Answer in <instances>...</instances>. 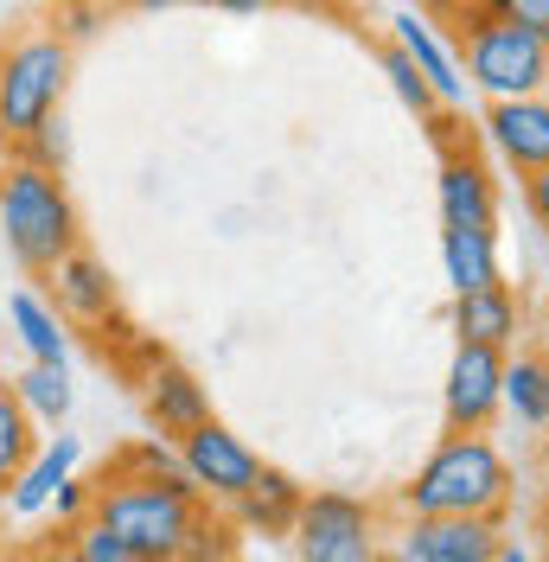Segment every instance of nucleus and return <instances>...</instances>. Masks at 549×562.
<instances>
[{
  "label": "nucleus",
  "mask_w": 549,
  "mask_h": 562,
  "mask_svg": "<svg viewBox=\"0 0 549 562\" xmlns=\"http://www.w3.org/2000/svg\"><path fill=\"white\" fill-rule=\"evenodd\" d=\"M505 409L530 428H549V358L544 351H517L505 358Z\"/></svg>",
  "instance_id": "22"
},
{
  "label": "nucleus",
  "mask_w": 549,
  "mask_h": 562,
  "mask_svg": "<svg viewBox=\"0 0 549 562\" xmlns=\"http://www.w3.org/2000/svg\"><path fill=\"white\" fill-rule=\"evenodd\" d=\"M453 333L460 346H485V351H512L524 333V301L512 294V281H492L473 294H453Z\"/></svg>",
  "instance_id": "15"
},
{
  "label": "nucleus",
  "mask_w": 549,
  "mask_h": 562,
  "mask_svg": "<svg viewBox=\"0 0 549 562\" xmlns=\"http://www.w3.org/2000/svg\"><path fill=\"white\" fill-rule=\"evenodd\" d=\"M52 537H58V530H52ZM58 562H90V557H77V550H70V543H65V557H58Z\"/></svg>",
  "instance_id": "35"
},
{
  "label": "nucleus",
  "mask_w": 549,
  "mask_h": 562,
  "mask_svg": "<svg viewBox=\"0 0 549 562\" xmlns=\"http://www.w3.org/2000/svg\"><path fill=\"white\" fill-rule=\"evenodd\" d=\"M505 518H410L390 543V562H492Z\"/></svg>",
  "instance_id": "9"
},
{
  "label": "nucleus",
  "mask_w": 549,
  "mask_h": 562,
  "mask_svg": "<svg viewBox=\"0 0 549 562\" xmlns=\"http://www.w3.org/2000/svg\"><path fill=\"white\" fill-rule=\"evenodd\" d=\"M70 65H77V52L52 26H26L0 45V147L7 154L65 109Z\"/></svg>",
  "instance_id": "4"
},
{
  "label": "nucleus",
  "mask_w": 549,
  "mask_h": 562,
  "mask_svg": "<svg viewBox=\"0 0 549 562\" xmlns=\"http://www.w3.org/2000/svg\"><path fill=\"white\" fill-rule=\"evenodd\" d=\"M505 358L512 351H485V346H453V364H447V428L453 435H485L492 416L505 409Z\"/></svg>",
  "instance_id": "8"
},
{
  "label": "nucleus",
  "mask_w": 549,
  "mask_h": 562,
  "mask_svg": "<svg viewBox=\"0 0 549 562\" xmlns=\"http://www.w3.org/2000/svg\"><path fill=\"white\" fill-rule=\"evenodd\" d=\"M103 473H115V480H154V486H186V492H192V480H186V460H179V441H167V435L128 441V448L109 460Z\"/></svg>",
  "instance_id": "20"
},
{
  "label": "nucleus",
  "mask_w": 549,
  "mask_h": 562,
  "mask_svg": "<svg viewBox=\"0 0 549 562\" xmlns=\"http://www.w3.org/2000/svg\"><path fill=\"white\" fill-rule=\"evenodd\" d=\"M512 505V460L485 435H447L403 486L410 518H505Z\"/></svg>",
  "instance_id": "1"
},
{
  "label": "nucleus",
  "mask_w": 549,
  "mask_h": 562,
  "mask_svg": "<svg viewBox=\"0 0 549 562\" xmlns=\"http://www.w3.org/2000/svg\"><path fill=\"white\" fill-rule=\"evenodd\" d=\"M217 13H274V7H320V0H205Z\"/></svg>",
  "instance_id": "31"
},
{
  "label": "nucleus",
  "mask_w": 549,
  "mask_h": 562,
  "mask_svg": "<svg viewBox=\"0 0 549 562\" xmlns=\"http://www.w3.org/2000/svg\"><path fill=\"white\" fill-rule=\"evenodd\" d=\"M378 52H383V77L396 83V97H403V109H415V122H428V115H435V109H441V103H435V90L422 83V70H415L410 58H403V52L390 45V38H383Z\"/></svg>",
  "instance_id": "25"
},
{
  "label": "nucleus",
  "mask_w": 549,
  "mask_h": 562,
  "mask_svg": "<svg viewBox=\"0 0 549 562\" xmlns=\"http://www.w3.org/2000/svg\"><path fill=\"white\" fill-rule=\"evenodd\" d=\"M383 38H390V45H396L415 70H422V83L435 90V103H441V109L467 103V70H460V52L447 45V33L435 26V20H422V13H410V7H403V13L390 20V33H383Z\"/></svg>",
  "instance_id": "12"
},
{
  "label": "nucleus",
  "mask_w": 549,
  "mask_h": 562,
  "mask_svg": "<svg viewBox=\"0 0 549 562\" xmlns=\"http://www.w3.org/2000/svg\"><path fill=\"white\" fill-rule=\"evenodd\" d=\"M492 562H530V557H524L517 543H498V557H492Z\"/></svg>",
  "instance_id": "34"
},
{
  "label": "nucleus",
  "mask_w": 549,
  "mask_h": 562,
  "mask_svg": "<svg viewBox=\"0 0 549 562\" xmlns=\"http://www.w3.org/2000/svg\"><path fill=\"white\" fill-rule=\"evenodd\" d=\"M294 550L301 562H383V537H378V512L358 492H307L301 518H294Z\"/></svg>",
  "instance_id": "6"
},
{
  "label": "nucleus",
  "mask_w": 549,
  "mask_h": 562,
  "mask_svg": "<svg viewBox=\"0 0 549 562\" xmlns=\"http://www.w3.org/2000/svg\"><path fill=\"white\" fill-rule=\"evenodd\" d=\"M492 13L512 20V26H524V33H537L549 45V0H492Z\"/></svg>",
  "instance_id": "29"
},
{
  "label": "nucleus",
  "mask_w": 549,
  "mask_h": 562,
  "mask_svg": "<svg viewBox=\"0 0 549 562\" xmlns=\"http://www.w3.org/2000/svg\"><path fill=\"white\" fill-rule=\"evenodd\" d=\"M403 7H410V13H422V20H435V26H441L447 13H453V7H467V0H403Z\"/></svg>",
  "instance_id": "32"
},
{
  "label": "nucleus",
  "mask_w": 549,
  "mask_h": 562,
  "mask_svg": "<svg viewBox=\"0 0 549 562\" xmlns=\"http://www.w3.org/2000/svg\"><path fill=\"white\" fill-rule=\"evenodd\" d=\"M38 454V422L20 409V396L0 384V492L13 486V473Z\"/></svg>",
  "instance_id": "24"
},
{
  "label": "nucleus",
  "mask_w": 549,
  "mask_h": 562,
  "mask_svg": "<svg viewBox=\"0 0 549 562\" xmlns=\"http://www.w3.org/2000/svg\"><path fill=\"white\" fill-rule=\"evenodd\" d=\"M122 7H135V13H179V7H199V0H122Z\"/></svg>",
  "instance_id": "33"
},
{
  "label": "nucleus",
  "mask_w": 549,
  "mask_h": 562,
  "mask_svg": "<svg viewBox=\"0 0 549 562\" xmlns=\"http://www.w3.org/2000/svg\"><path fill=\"white\" fill-rule=\"evenodd\" d=\"M485 140L498 147V160L517 179L544 173L549 167V90L537 97H512V103H485Z\"/></svg>",
  "instance_id": "11"
},
{
  "label": "nucleus",
  "mask_w": 549,
  "mask_h": 562,
  "mask_svg": "<svg viewBox=\"0 0 549 562\" xmlns=\"http://www.w3.org/2000/svg\"><path fill=\"white\" fill-rule=\"evenodd\" d=\"M0 237L26 276H52L70 249H83V224H77V205L65 192V173H45L33 160L7 154V167H0Z\"/></svg>",
  "instance_id": "2"
},
{
  "label": "nucleus",
  "mask_w": 549,
  "mask_h": 562,
  "mask_svg": "<svg viewBox=\"0 0 549 562\" xmlns=\"http://www.w3.org/2000/svg\"><path fill=\"white\" fill-rule=\"evenodd\" d=\"M7 319H13V339L26 346L33 364H65L70 358L65 319H58V307H52L38 288H13V294H7Z\"/></svg>",
  "instance_id": "18"
},
{
  "label": "nucleus",
  "mask_w": 549,
  "mask_h": 562,
  "mask_svg": "<svg viewBox=\"0 0 549 562\" xmlns=\"http://www.w3.org/2000/svg\"><path fill=\"white\" fill-rule=\"evenodd\" d=\"M453 52H460V70H467V83L480 90L485 103H512V97L549 90V45L537 33L512 26V20L480 26L467 45H453Z\"/></svg>",
  "instance_id": "5"
},
{
  "label": "nucleus",
  "mask_w": 549,
  "mask_h": 562,
  "mask_svg": "<svg viewBox=\"0 0 549 562\" xmlns=\"http://www.w3.org/2000/svg\"><path fill=\"white\" fill-rule=\"evenodd\" d=\"M435 205H441V231H498V179L473 147L441 154Z\"/></svg>",
  "instance_id": "10"
},
{
  "label": "nucleus",
  "mask_w": 549,
  "mask_h": 562,
  "mask_svg": "<svg viewBox=\"0 0 549 562\" xmlns=\"http://www.w3.org/2000/svg\"><path fill=\"white\" fill-rule=\"evenodd\" d=\"M65 154H70V140H65V115H52L45 128H33V135L13 147V160H33V167H45V173H65Z\"/></svg>",
  "instance_id": "27"
},
{
  "label": "nucleus",
  "mask_w": 549,
  "mask_h": 562,
  "mask_svg": "<svg viewBox=\"0 0 549 562\" xmlns=\"http://www.w3.org/2000/svg\"><path fill=\"white\" fill-rule=\"evenodd\" d=\"M90 498H97V480H77V473H70L65 486L52 492V505H45V512L58 518V530H77L83 518H90Z\"/></svg>",
  "instance_id": "28"
},
{
  "label": "nucleus",
  "mask_w": 549,
  "mask_h": 562,
  "mask_svg": "<svg viewBox=\"0 0 549 562\" xmlns=\"http://www.w3.org/2000/svg\"><path fill=\"white\" fill-rule=\"evenodd\" d=\"M524 211L537 217V231H549V167L524 179Z\"/></svg>",
  "instance_id": "30"
},
{
  "label": "nucleus",
  "mask_w": 549,
  "mask_h": 562,
  "mask_svg": "<svg viewBox=\"0 0 549 562\" xmlns=\"http://www.w3.org/2000/svg\"><path fill=\"white\" fill-rule=\"evenodd\" d=\"M441 276L453 294L505 281V269H498V231H441Z\"/></svg>",
  "instance_id": "19"
},
{
  "label": "nucleus",
  "mask_w": 549,
  "mask_h": 562,
  "mask_svg": "<svg viewBox=\"0 0 549 562\" xmlns=\"http://www.w3.org/2000/svg\"><path fill=\"white\" fill-rule=\"evenodd\" d=\"M301 498H307V486H301L294 473L262 467V473H256V486L231 505V518H237V530H249V537H288L294 518H301Z\"/></svg>",
  "instance_id": "16"
},
{
  "label": "nucleus",
  "mask_w": 549,
  "mask_h": 562,
  "mask_svg": "<svg viewBox=\"0 0 549 562\" xmlns=\"http://www.w3.org/2000/svg\"><path fill=\"white\" fill-rule=\"evenodd\" d=\"M172 562H243L237 518L224 505H199V518H192V530H186V543H179Z\"/></svg>",
  "instance_id": "23"
},
{
  "label": "nucleus",
  "mask_w": 549,
  "mask_h": 562,
  "mask_svg": "<svg viewBox=\"0 0 549 562\" xmlns=\"http://www.w3.org/2000/svg\"><path fill=\"white\" fill-rule=\"evenodd\" d=\"M179 460H186L192 492H199L205 505H224V512H231L243 492L256 486V473H262V454H256L243 435H231L217 416L199 422L192 435H179Z\"/></svg>",
  "instance_id": "7"
},
{
  "label": "nucleus",
  "mask_w": 549,
  "mask_h": 562,
  "mask_svg": "<svg viewBox=\"0 0 549 562\" xmlns=\"http://www.w3.org/2000/svg\"><path fill=\"white\" fill-rule=\"evenodd\" d=\"M141 409L154 422V435L179 441V435H192L199 422H211V396L179 358H154V371H147V384H141Z\"/></svg>",
  "instance_id": "14"
},
{
  "label": "nucleus",
  "mask_w": 549,
  "mask_h": 562,
  "mask_svg": "<svg viewBox=\"0 0 549 562\" xmlns=\"http://www.w3.org/2000/svg\"><path fill=\"white\" fill-rule=\"evenodd\" d=\"M13 396H20V409L33 422H65L70 403H77V390H70V364H33L26 358V371L13 378Z\"/></svg>",
  "instance_id": "21"
},
{
  "label": "nucleus",
  "mask_w": 549,
  "mask_h": 562,
  "mask_svg": "<svg viewBox=\"0 0 549 562\" xmlns=\"http://www.w3.org/2000/svg\"><path fill=\"white\" fill-rule=\"evenodd\" d=\"M109 26V0H58L52 7V33L65 38L70 52L83 45V38H97Z\"/></svg>",
  "instance_id": "26"
},
{
  "label": "nucleus",
  "mask_w": 549,
  "mask_h": 562,
  "mask_svg": "<svg viewBox=\"0 0 549 562\" xmlns=\"http://www.w3.org/2000/svg\"><path fill=\"white\" fill-rule=\"evenodd\" d=\"M383 562H390V557H383Z\"/></svg>",
  "instance_id": "36"
},
{
  "label": "nucleus",
  "mask_w": 549,
  "mask_h": 562,
  "mask_svg": "<svg viewBox=\"0 0 549 562\" xmlns=\"http://www.w3.org/2000/svg\"><path fill=\"white\" fill-rule=\"evenodd\" d=\"M38 281H45V301L58 307L65 326H109L115 319V281L90 249H70L65 262Z\"/></svg>",
  "instance_id": "13"
},
{
  "label": "nucleus",
  "mask_w": 549,
  "mask_h": 562,
  "mask_svg": "<svg viewBox=\"0 0 549 562\" xmlns=\"http://www.w3.org/2000/svg\"><path fill=\"white\" fill-rule=\"evenodd\" d=\"M77 460H83V441H77V435L45 441V448L13 473V486H7V512H13V518H38V512L52 505V492L77 473Z\"/></svg>",
  "instance_id": "17"
},
{
  "label": "nucleus",
  "mask_w": 549,
  "mask_h": 562,
  "mask_svg": "<svg viewBox=\"0 0 549 562\" xmlns=\"http://www.w3.org/2000/svg\"><path fill=\"white\" fill-rule=\"evenodd\" d=\"M199 492L186 486H154V480H115L103 473L97 480V498H90V525L115 537L135 562H172L186 530L199 518Z\"/></svg>",
  "instance_id": "3"
}]
</instances>
